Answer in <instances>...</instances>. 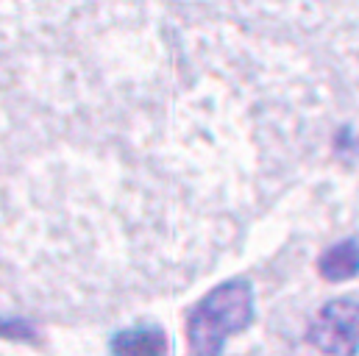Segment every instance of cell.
Segmentation results:
<instances>
[{
	"instance_id": "1",
	"label": "cell",
	"mask_w": 359,
	"mask_h": 356,
	"mask_svg": "<svg viewBox=\"0 0 359 356\" xmlns=\"http://www.w3.org/2000/svg\"><path fill=\"white\" fill-rule=\"evenodd\" d=\"M254 320V289L243 278L215 287L187 317L189 356H220L229 337L245 331Z\"/></svg>"
},
{
	"instance_id": "2",
	"label": "cell",
	"mask_w": 359,
	"mask_h": 356,
	"mask_svg": "<svg viewBox=\"0 0 359 356\" xmlns=\"http://www.w3.org/2000/svg\"><path fill=\"white\" fill-rule=\"evenodd\" d=\"M306 340L323 356L359 354V301L334 298L318 309L306 329Z\"/></svg>"
},
{
	"instance_id": "3",
	"label": "cell",
	"mask_w": 359,
	"mask_h": 356,
	"mask_svg": "<svg viewBox=\"0 0 359 356\" xmlns=\"http://www.w3.org/2000/svg\"><path fill=\"white\" fill-rule=\"evenodd\" d=\"M318 273L332 281V284H340V281H348L359 273V242L357 240H343V242H334L332 248H326L318 259Z\"/></svg>"
},
{
	"instance_id": "4",
	"label": "cell",
	"mask_w": 359,
	"mask_h": 356,
	"mask_svg": "<svg viewBox=\"0 0 359 356\" xmlns=\"http://www.w3.org/2000/svg\"><path fill=\"white\" fill-rule=\"evenodd\" d=\"M168 340L159 329H126L111 340V356H165Z\"/></svg>"
}]
</instances>
